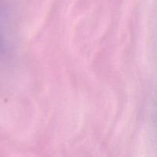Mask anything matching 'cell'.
<instances>
[{
  "instance_id": "6da1fadb",
  "label": "cell",
  "mask_w": 157,
  "mask_h": 157,
  "mask_svg": "<svg viewBox=\"0 0 157 157\" xmlns=\"http://www.w3.org/2000/svg\"><path fill=\"white\" fill-rule=\"evenodd\" d=\"M1 36H2V33H1V31H0V48H1V43H2V39H1Z\"/></svg>"
}]
</instances>
